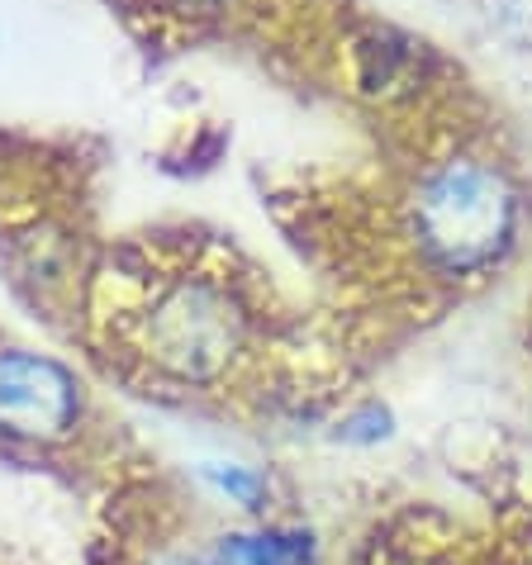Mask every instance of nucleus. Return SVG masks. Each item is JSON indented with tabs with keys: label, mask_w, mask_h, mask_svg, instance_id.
I'll list each match as a JSON object with an SVG mask.
<instances>
[{
	"label": "nucleus",
	"mask_w": 532,
	"mask_h": 565,
	"mask_svg": "<svg viewBox=\"0 0 532 565\" xmlns=\"http://www.w3.org/2000/svg\"><path fill=\"white\" fill-rule=\"evenodd\" d=\"M414 233L433 271L485 276L519 233V191L509 171L476 152L437 162L414 191Z\"/></svg>",
	"instance_id": "obj_2"
},
{
	"label": "nucleus",
	"mask_w": 532,
	"mask_h": 565,
	"mask_svg": "<svg viewBox=\"0 0 532 565\" xmlns=\"http://www.w3.org/2000/svg\"><path fill=\"white\" fill-rule=\"evenodd\" d=\"M152 565H214V561H200V556H181V552H171V556H158Z\"/></svg>",
	"instance_id": "obj_8"
},
{
	"label": "nucleus",
	"mask_w": 532,
	"mask_h": 565,
	"mask_svg": "<svg viewBox=\"0 0 532 565\" xmlns=\"http://www.w3.org/2000/svg\"><path fill=\"white\" fill-rule=\"evenodd\" d=\"M247 305L238 286L205 266L152 276L134 309V342L152 371L177 385H214L247 352Z\"/></svg>",
	"instance_id": "obj_1"
},
{
	"label": "nucleus",
	"mask_w": 532,
	"mask_h": 565,
	"mask_svg": "<svg viewBox=\"0 0 532 565\" xmlns=\"http://www.w3.org/2000/svg\"><path fill=\"white\" fill-rule=\"evenodd\" d=\"M200 480L243 513H266V499H272V476L247 461H205L200 466Z\"/></svg>",
	"instance_id": "obj_5"
},
{
	"label": "nucleus",
	"mask_w": 532,
	"mask_h": 565,
	"mask_svg": "<svg viewBox=\"0 0 532 565\" xmlns=\"http://www.w3.org/2000/svg\"><path fill=\"white\" fill-rule=\"evenodd\" d=\"M395 437V414L385 409V404H357L352 414H342L338 423V443H348V447H381Z\"/></svg>",
	"instance_id": "obj_6"
},
{
	"label": "nucleus",
	"mask_w": 532,
	"mask_h": 565,
	"mask_svg": "<svg viewBox=\"0 0 532 565\" xmlns=\"http://www.w3.org/2000/svg\"><path fill=\"white\" fill-rule=\"evenodd\" d=\"M171 10H191V14H210V10H228L233 0H167Z\"/></svg>",
	"instance_id": "obj_7"
},
{
	"label": "nucleus",
	"mask_w": 532,
	"mask_h": 565,
	"mask_svg": "<svg viewBox=\"0 0 532 565\" xmlns=\"http://www.w3.org/2000/svg\"><path fill=\"white\" fill-rule=\"evenodd\" d=\"M86 418V385L67 361L0 342V437L29 447H57Z\"/></svg>",
	"instance_id": "obj_3"
},
{
	"label": "nucleus",
	"mask_w": 532,
	"mask_h": 565,
	"mask_svg": "<svg viewBox=\"0 0 532 565\" xmlns=\"http://www.w3.org/2000/svg\"><path fill=\"white\" fill-rule=\"evenodd\" d=\"M214 565H323V552L300 523H257L224 532L214 542Z\"/></svg>",
	"instance_id": "obj_4"
}]
</instances>
